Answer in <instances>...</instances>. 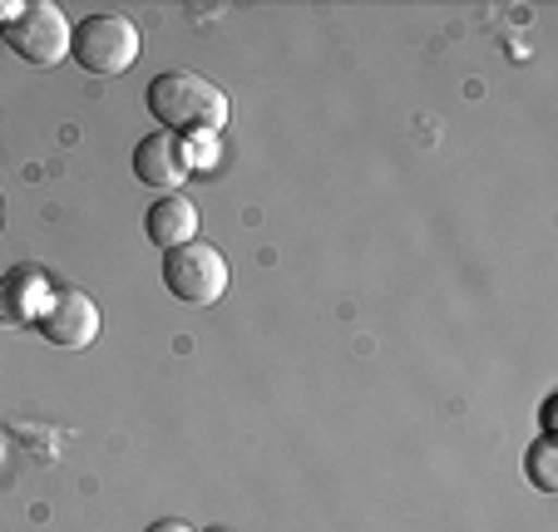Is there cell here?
I'll list each match as a JSON object with an SVG mask.
<instances>
[{"label":"cell","mask_w":558,"mask_h":532,"mask_svg":"<svg viewBox=\"0 0 558 532\" xmlns=\"http://www.w3.org/2000/svg\"><path fill=\"white\" fill-rule=\"evenodd\" d=\"M70 30L74 25L64 21L60 5L50 0H25V5H0V40L11 45L25 64H60L70 54Z\"/></svg>","instance_id":"2"},{"label":"cell","mask_w":558,"mask_h":532,"mask_svg":"<svg viewBox=\"0 0 558 532\" xmlns=\"http://www.w3.org/2000/svg\"><path fill=\"white\" fill-rule=\"evenodd\" d=\"M70 60L89 74H124L138 60V25L114 11L85 15L70 30Z\"/></svg>","instance_id":"3"},{"label":"cell","mask_w":558,"mask_h":532,"mask_svg":"<svg viewBox=\"0 0 558 532\" xmlns=\"http://www.w3.org/2000/svg\"><path fill=\"white\" fill-rule=\"evenodd\" d=\"M144 532H198V528H189L183 518H158V522H148Z\"/></svg>","instance_id":"10"},{"label":"cell","mask_w":558,"mask_h":532,"mask_svg":"<svg viewBox=\"0 0 558 532\" xmlns=\"http://www.w3.org/2000/svg\"><path fill=\"white\" fill-rule=\"evenodd\" d=\"M35 325H40V335L50 345H60V350H85L99 335V306L89 301L85 292H54Z\"/></svg>","instance_id":"5"},{"label":"cell","mask_w":558,"mask_h":532,"mask_svg":"<svg viewBox=\"0 0 558 532\" xmlns=\"http://www.w3.org/2000/svg\"><path fill=\"white\" fill-rule=\"evenodd\" d=\"M148 114L158 119V128L163 134H218L222 124H228V95H222L213 79H203V74L193 70H163L148 79Z\"/></svg>","instance_id":"1"},{"label":"cell","mask_w":558,"mask_h":532,"mask_svg":"<svg viewBox=\"0 0 558 532\" xmlns=\"http://www.w3.org/2000/svg\"><path fill=\"white\" fill-rule=\"evenodd\" d=\"M144 232L158 251H173L183 242H198V208H193L183 193H163V198L148 208Z\"/></svg>","instance_id":"7"},{"label":"cell","mask_w":558,"mask_h":532,"mask_svg":"<svg viewBox=\"0 0 558 532\" xmlns=\"http://www.w3.org/2000/svg\"><path fill=\"white\" fill-rule=\"evenodd\" d=\"M40 296H50V282L35 272H15L11 282H0V321H11V325H25V311L21 301H40ZM45 306V301H40Z\"/></svg>","instance_id":"8"},{"label":"cell","mask_w":558,"mask_h":532,"mask_svg":"<svg viewBox=\"0 0 558 532\" xmlns=\"http://www.w3.org/2000/svg\"><path fill=\"white\" fill-rule=\"evenodd\" d=\"M163 286L183 306H213L228 292V261L208 242H183V247L163 251Z\"/></svg>","instance_id":"4"},{"label":"cell","mask_w":558,"mask_h":532,"mask_svg":"<svg viewBox=\"0 0 558 532\" xmlns=\"http://www.w3.org/2000/svg\"><path fill=\"white\" fill-rule=\"evenodd\" d=\"M524 473L538 493H558V444H554V434L534 438V449L524 454Z\"/></svg>","instance_id":"9"},{"label":"cell","mask_w":558,"mask_h":532,"mask_svg":"<svg viewBox=\"0 0 558 532\" xmlns=\"http://www.w3.org/2000/svg\"><path fill=\"white\" fill-rule=\"evenodd\" d=\"M134 177L144 188H158V193H179L189 183V153H183V138L173 134H148L138 138L134 148Z\"/></svg>","instance_id":"6"},{"label":"cell","mask_w":558,"mask_h":532,"mask_svg":"<svg viewBox=\"0 0 558 532\" xmlns=\"http://www.w3.org/2000/svg\"><path fill=\"white\" fill-rule=\"evenodd\" d=\"M0 218H5V208H0Z\"/></svg>","instance_id":"11"}]
</instances>
